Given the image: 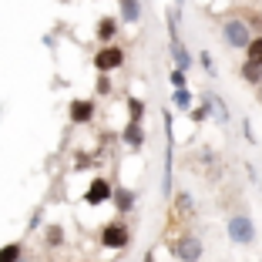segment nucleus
<instances>
[{"mask_svg":"<svg viewBox=\"0 0 262 262\" xmlns=\"http://www.w3.org/2000/svg\"><path fill=\"white\" fill-rule=\"evenodd\" d=\"M128 229H124L121 222H111V225H104L101 229V242H104V249H124L128 246Z\"/></svg>","mask_w":262,"mask_h":262,"instance_id":"nucleus-1","label":"nucleus"},{"mask_svg":"<svg viewBox=\"0 0 262 262\" xmlns=\"http://www.w3.org/2000/svg\"><path fill=\"white\" fill-rule=\"evenodd\" d=\"M229 239H232V242H242V246H249V242L255 239V229H252V222H249L246 215H235V219H229Z\"/></svg>","mask_w":262,"mask_h":262,"instance_id":"nucleus-2","label":"nucleus"},{"mask_svg":"<svg viewBox=\"0 0 262 262\" xmlns=\"http://www.w3.org/2000/svg\"><path fill=\"white\" fill-rule=\"evenodd\" d=\"M222 34H225V40H229L232 47H249V44H252V37H249V27H246L242 20H229Z\"/></svg>","mask_w":262,"mask_h":262,"instance_id":"nucleus-3","label":"nucleus"},{"mask_svg":"<svg viewBox=\"0 0 262 262\" xmlns=\"http://www.w3.org/2000/svg\"><path fill=\"white\" fill-rule=\"evenodd\" d=\"M178 259L182 262H199L202 259V242L195 239V235H185V239H178Z\"/></svg>","mask_w":262,"mask_h":262,"instance_id":"nucleus-4","label":"nucleus"},{"mask_svg":"<svg viewBox=\"0 0 262 262\" xmlns=\"http://www.w3.org/2000/svg\"><path fill=\"white\" fill-rule=\"evenodd\" d=\"M121 61H124V54L118 47H104V51H98V57H94L98 71H115V68H121Z\"/></svg>","mask_w":262,"mask_h":262,"instance_id":"nucleus-5","label":"nucleus"},{"mask_svg":"<svg viewBox=\"0 0 262 262\" xmlns=\"http://www.w3.org/2000/svg\"><path fill=\"white\" fill-rule=\"evenodd\" d=\"M84 199H88V205H101V202H108V199H111V185L104 182V178H94Z\"/></svg>","mask_w":262,"mask_h":262,"instance_id":"nucleus-6","label":"nucleus"},{"mask_svg":"<svg viewBox=\"0 0 262 262\" xmlns=\"http://www.w3.org/2000/svg\"><path fill=\"white\" fill-rule=\"evenodd\" d=\"M71 118H74V121H88V118H91V101H74V104H71Z\"/></svg>","mask_w":262,"mask_h":262,"instance_id":"nucleus-7","label":"nucleus"},{"mask_svg":"<svg viewBox=\"0 0 262 262\" xmlns=\"http://www.w3.org/2000/svg\"><path fill=\"white\" fill-rule=\"evenodd\" d=\"M138 14H141L138 0H121V17L124 20H138Z\"/></svg>","mask_w":262,"mask_h":262,"instance_id":"nucleus-8","label":"nucleus"},{"mask_svg":"<svg viewBox=\"0 0 262 262\" xmlns=\"http://www.w3.org/2000/svg\"><path fill=\"white\" fill-rule=\"evenodd\" d=\"M249 51V64H255V68H262V37H255L252 44L246 47Z\"/></svg>","mask_w":262,"mask_h":262,"instance_id":"nucleus-9","label":"nucleus"},{"mask_svg":"<svg viewBox=\"0 0 262 262\" xmlns=\"http://www.w3.org/2000/svg\"><path fill=\"white\" fill-rule=\"evenodd\" d=\"M17 259H20V246H17V242L0 249V262H17Z\"/></svg>","mask_w":262,"mask_h":262,"instance_id":"nucleus-10","label":"nucleus"},{"mask_svg":"<svg viewBox=\"0 0 262 262\" xmlns=\"http://www.w3.org/2000/svg\"><path fill=\"white\" fill-rule=\"evenodd\" d=\"M171 51H175V61H178V68H188V64H192V61H188V54L182 51V44H178V37H171Z\"/></svg>","mask_w":262,"mask_h":262,"instance_id":"nucleus-11","label":"nucleus"},{"mask_svg":"<svg viewBox=\"0 0 262 262\" xmlns=\"http://www.w3.org/2000/svg\"><path fill=\"white\" fill-rule=\"evenodd\" d=\"M124 141H128V145H135V148L141 145V128H138V124H128V131H124Z\"/></svg>","mask_w":262,"mask_h":262,"instance_id":"nucleus-12","label":"nucleus"},{"mask_svg":"<svg viewBox=\"0 0 262 262\" xmlns=\"http://www.w3.org/2000/svg\"><path fill=\"white\" fill-rule=\"evenodd\" d=\"M98 37L101 40H111V37H115V20H101L98 24Z\"/></svg>","mask_w":262,"mask_h":262,"instance_id":"nucleus-13","label":"nucleus"},{"mask_svg":"<svg viewBox=\"0 0 262 262\" xmlns=\"http://www.w3.org/2000/svg\"><path fill=\"white\" fill-rule=\"evenodd\" d=\"M188 101H192L188 91H185V88H178V91H175V104H178V108H188Z\"/></svg>","mask_w":262,"mask_h":262,"instance_id":"nucleus-14","label":"nucleus"},{"mask_svg":"<svg viewBox=\"0 0 262 262\" xmlns=\"http://www.w3.org/2000/svg\"><path fill=\"white\" fill-rule=\"evenodd\" d=\"M128 108H131V121L138 124V118H141V101H128Z\"/></svg>","mask_w":262,"mask_h":262,"instance_id":"nucleus-15","label":"nucleus"},{"mask_svg":"<svg viewBox=\"0 0 262 262\" xmlns=\"http://www.w3.org/2000/svg\"><path fill=\"white\" fill-rule=\"evenodd\" d=\"M259 71L262 68H255V64H246V71H242V74H246L249 81H259Z\"/></svg>","mask_w":262,"mask_h":262,"instance_id":"nucleus-16","label":"nucleus"},{"mask_svg":"<svg viewBox=\"0 0 262 262\" xmlns=\"http://www.w3.org/2000/svg\"><path fill=\"white\" fill-rule=\"evenodd\" d=\"M131 205V192H118V208H128Z\"/></svg>","mask_w":262,"mask_h":262,"instance_id":"nucleus-17","label":"nucleus"},{"mask_svg":"<svg viewBox=\"0 0 262 262\" xmlns=\"http://www.w3.org/2000/svg\"><path fill=\"white\" fill-rule=\"evenodd\" d=\"M259 98H262V91H259Z\"/></svg>","mask_w":262,"mask_h":262,"instance_id":"nucleus-18","label":"nucleus"}]
</instances>
